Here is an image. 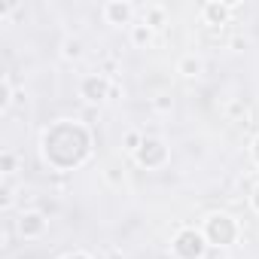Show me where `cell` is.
<instances>
[{
	"label": "cell",
	"instance_id": "cell-7",
	"mask_svg": "<svg viewBox=\"0 0 259 259\" xmlns=\"http://www.w3.org/2000/svg\"><path fill=\"white\" fill-rule=\"evenodd\" d=\"M104 16H107L110 25H128L132 16H135V7L132 4H122V0H113V4L104 7Z\"/></svg>",
	"mask_w": 259,
	"mask_h": 259
},
{
	"label": "cell",
	"instance_id": "cell-3",
	"mask_svg": "<svg viewBox=\"0 0 259 259\" xmlns=\"http://www.w3.org/2000/svg\"><path fill=\"white\" fill-rule=\"evenodd\" d=\"M171 247H174L177 259H201V256L207 253V238H204V232H195V229H180Z\"/></svg>",
	"mask_w": 259,
	"mask_h": 259
},
{
	"label": "cell",
	"instance_id": "cell-16",
	"mask_svg": "<svg viewBox=\"0 0 259 259\" xmlns=\"http://www.w3.org/2000/svg\"><path fill=\"white\" fill-rule=\"evenodd\" d=\"M64 259H89L85 253H70V256H64Z\"/></svg>",
	"mask_w": 259,
	"mask_h": 259
},
{
	"label": "cell",
	"instance_id": "cell-13",
	"mask_svg": "<svg viewBox=\"0 0 259 259\" xmlns=\"http://www.w3.org/2000/svg\"><path fill=\"white\" fill-rule=\"evenodd\" d=\"M125 144H128V150H135V153H138V147H141L144 141H141L138 135H128V138H125Z\"/></svg>",
	"mask_w": 259,
	"mask_h": 259
},
{
	"label": "cell",
	"instance_id": "cell-6",
	"mask_svg": "<svg viewBox=\"0 0 259 259\" xmlns=\"http://www.w3.org/2000/svg\"><path fill=\"white\" fill-rule=\"evenodd\" d=\"M79 95H82L85 101L98 104V101H104V98L110 95V82H107L104 76H85L82 85H79Z\"/></svg>",
	"mask_w": 259,
	"mask_h": 259
},
{
	"label": "cell",
	"instance_id": "cell-2",
	"mask_svg": "<svg viewBox=\"0 0 259 259\" xmlns=\"http://www.w3.org/2000/svg\"><path fill=\"white\" fill-rule=\"evenodd\" d=\"M204 238H207V244L229 247V244H235V238H238V223H235L229 213H213V217H207V223H204Z\"/></svg>",
	"mask_w": 259,
	"mask_h": 259
},
{
	"label": "cell",
	"instance_id": "cell-4",
	"mask_svg": "<svg viewBox=\"0 0 259 259\" xmlns=\"http://www.w3.org/2000/svg\"><path fill=\"white\" fill-rule=\"evenodd\" d=\"M138 162L144 165V168H159V165H165V159H168V147L162 144V141H156V138H144V144L138 147Z\"/></svg>",
	"mask_w": 259,
	"mask_h": 259
},
{
	"label": "cell",
	"instance_id": "cell-1",
	"mask_svg": "<svg viewBox=\"0 0 259 259\" xmlns=\"http://www.w3.org/2000/svg\"><path fill=\"white\" fill-rule=\"evenodd\" d=\"M89 147H92V138L79 122H58L43 135V156L58 171H70L82 165L89 156Z\"/></svg>",
	"mask_w": 259,
	"mask_h": 259
},
{
	"label": "cell",
	"instance_id": "cell-8",
	"mask_svg": "<svg viewBox=\"0 0 259 259\" xmlns=\"http://www.w3.org/2000/svg\"><path fill=\"white\" fill-rule=\"evenodd\" d=\"M232 7H235V4H204L201 16H204V22H210V25H223V22L229 19Z\"/></svg>",
	"mask_w": 259,
	"mask_h": 259
},
{
	"label": "cell",
	"instance_id": "cell-15",
	"mask_svg": "<svg viewBox=\"0 0 259 259\" xmlns=\"http://www.w3.org/2000/svg\"><path fill=\"white\" fill-rule=\"evenodd\" d=\"M253 207H256V210H259V186H256V189H253Z\"/></svg>",
	"mask_w": 259,
	"mask_h": 259
},
{
	"label": "cell",
	"instance_id": "cell-10",
	"mask_svg": "<svg viewBox=\"0 0 259 259\" xmlns=\"http://www.w3.org/2000/svg\"><path fill=\"white\" fill-rule=\"evenodd\" d=\"M150 37H153V28H150V25H144V22H141V25H135V28H132V40H135L138 46H147V43H150Z\"/></svg>",
	"mask_w": 259,
	"mask_h": 259
},
{
	"label": "cell",
	"instance_id": "cell-11",
	"mask_svg": "<svg viewBox=\"0 0 259 259\" xmlns=\"http://www.w3.org/2000/svg\"><path fill=\"white\" fill-rule=\"evenodd\" d=\"M165 22V10L162 7H150L147 13H144V25H150V28H159Z\"/></svg>",
	"mask_w": 259,
	"mask_h": 259
},
{
	"label": "cell",
	"instance_id": "cell-5",
	"mask_svg": "<svg viewBox=\"0 0 259 259\" xmlns=\"http://www.w3.org/2000/svg\"><path fill=\"white\" fill-rule=\"evenodd\" d=\"M46 232V217L40 210H28L19 217V235L22 238H40Z\"/></svg>",
	"mask_w": 259,
	"mask_h": 259
},
{
	"label": "cell",
	"instance_id": "cell-14",
	"mask_svg": "<svg viewBox=\"0 0 259 259\" xmlns=\"http://www.w3.org/2000/svg\"><path fill=\"white\" fill-rule=\"evenodd\" d=\"M253 159H256V162H259V138H256V141H253Z\"/></svg>",
	"mask_w": 259,
	"mask_h": 259
},
{
	"label": "cell",
	"instance_id": "cell-9",
	"mask_svg": "<svg viewBox=\"0 0 259 259\" xmlns=\"http://www.w3.org/2000/svg\"><path fill=\"white\" fill-rule=\"evenodd\" d=\"M177 70H180L183 76H198V73H201V61H198L195 55H186V58H180Z\"/></svg>",
	"mask_w": 259,
	"mask_h": 259
},
{
	"label": "cell",
	"instance_id": "cell-12",
	"mask_svg": "<svg viewBox=\"0 0 259 259\" xmlns=\"http://www.w3.org/2000/svg\"><path fill=\"white\" fill-rule=\"evenodd\" d=\"M82 55V43L79 40H64V58H79Z\"/></svg>",
	"mask_w": 259,
	"mask_h": 259
}]
</instances>
